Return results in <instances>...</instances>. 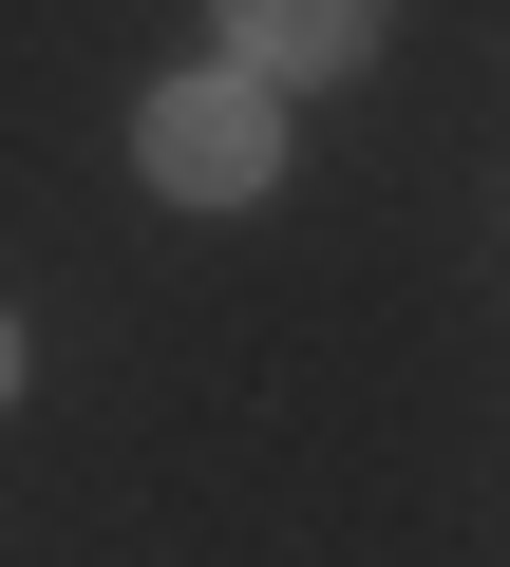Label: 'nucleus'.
Returning <instances> with one entry per match:
<instances>
[{"mask_svg":"<svg viewBox=\"0 0 510 567\" xmlns=\"http://www.w3.org/2000/svg\"><path fill=\"white\" fill-rule=\"evenodd\" d=\"M0 398H20V322H0Z\"/></svg>","mask_w":510,"mask_h":567,"instance_id":"3","label":"nucleus"},{"mask_svg":"<svg viewBox=\"0 0 510 567\" xmlns=\"http://www.w3.org/2000/svg\"><path fill=\"white\" fill-rule=\"evenodd\" d=\"M246 76H360L378 58V0H208Z\"/></svg>","mask_w":510,"mask_h":567,"instance_id":"2","label":"nucleus"},{"mask_svg":"<svg viewBox=\"0 0 510 567\" xmlns=\"http://www.w3.org/2000/svg\"><path fill=\"white\" fill-rule=\"evenodd\" d=\"M133 171H152L170 208H266V189H284V76H246V58H208V76H152V114H133Z\"/></svg>","mask_w":510,"mask_h":567,"instance_id":"1","label":"nucleus"}]
</instances>
